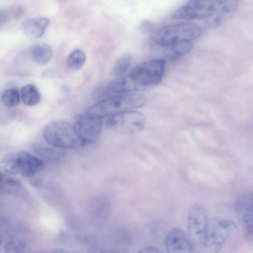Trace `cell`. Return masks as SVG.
I'll return each mask as SVG.
<instances>
[{
  "label": "cell",
  "mask_w": 253,
  "mask_h": 253,
  "mask_svg": "<svg viewBox=\"0 0 253 253\" xmlns=\"http://www.w3.org/2000/svg\"><path fill=\"white\" fill-rule=\"evenodd\" d=\"M146 96L142 93L132 92L111 96L89 107L85 113L91 116L105 118L143 106Z\"/></svg>",
  "instance_id": "1"
},
{
  "label": "cell",
  "mask_w": 253,
  "mask_h": 253,
  "mask_svg": "<svg viewBox=\"0 0 253 253\" xmlns=\"http://www.w3.org/2000/svg\"><path fill=\"white\" fill-rule=\"evenodd\" d=\"M201 34V29L197 24L182 23L169 25L152 32V41L157 45L164 46L182 42H192Z\"/></svg>",
  "instance_id": "2"
},
{
  "label": "cell",
  "mask_w": 253,
  "mask_h": 253,
  "mask_svg": "<svg viewBox=\"0 0 253 253\" xmlns=\"http://www.w3.org/2000/svg\"><path fill=\"white\" fill-rule=\"evenodd\" d=\"M209 226L208 213L205 207L200 204L193 205L188 211L187 236L196 253H200L204 247Z\"/></svg>",
  "instance_id": "3"
},
{
  "label": "cell",
  "mask_w": 253,
  "mask_h": 253,
  "mask_svg": "<svg viewBox=\"0 0 253 253\" xmlns=\"http://www.w3.org/2000/svg\"><path fill=\"white\" fill-rule=\"evenodd\" d=\"M46 142L56 148L75 149L83 146L73 125L63 121L47 124L43 130Z\"/></svg>",
  "instance_id": "4"
},
{
  "label": "cell",
  "mask_w": 253,
  "mask_h": 253,
  "mask_svg": "<svg viewBox=\"0 0 253 253\" xmlns=\"http://www.w3.org/2000/svg\"><path fill=\"white\" fill-rule=\"evenodd\" d=\"M165 65L166 61L163 59L150 60L136 66L129 75L142 89L160 83L164 74Z\"/></svg>",
  "instance_id": "5"
},
{
  "label": "cell",
  "mask_w": 253,
  "mask_h": 253,
  "mask_svg": "<svg viewBox=\"0 0 253 253\" xmlns=\"http://www.w3.org/2000/svg\"><path fill=\"white\" fill-rule=\"evenodd\" d=\"M106 118L107 127L123 134H133L141 131L146 123L145 116L141 113L131 110Z\"/></svg>",
  "instance_id": "6"
},
{
  "label": "cell",
  "mask_w": 253,
  "mask_h": 253,
  "mask_svg": "<svg viewBox=\"0 0 253 253\" xmlns=\"http://www.w3.org/2000/svg\"><path fill=\"white\" fill-rule=\"evenodd\" d=\"M236 229V223L232 220L222 219L215 221L209 226L207 239L200 253H219Z\"/></svg>",
  "instance_id": "7"
},
{
  "label": "cell",
  "mask_w": 253,
  "mask_h": 253,
  "mask_svg": "<svg viewBox=\"0 0 253 253\" xmlns=\"http://www.w3.org/2000/svg\"><path fill=\"white\" fill-rule=\"evenodd\" d=\"M218 0L189 1L172 13L174 19H195L210 17L217 14Z\"/></svg>",
  "instance_id": "8"
},
{
  "label": "cell",
  "mask_w": 253,
  "mask_h": 253,
  "mask_svg": "<svg viewBox=\"0 0 253 253\" xmlns=\"http://www.w3.org/2000/svg\"><path fill=\"white\" fill-rule=\"evenodd\" d=\"M104 119L91 116L85 112L75 117L73 126L83 146L92 143L98 139Z\"/></svg>",
  "instance_id": "9"
},
{
  "label": "cell",
  "mask_w": 253,
  "mask_h": 253,
  "mask_svg": "<svg viewBox=\"0 0 253 253\" xmlns=\"http://www.w3.org/2000/svg\"><path fill=\"white\" fill-rule=\"evenodd\" d=\"M17 173L26 177H32L43 169L44 162L41 158L27 152L21 151L14 157Z\"/></svg>",
  "instance_id": "10"
},
{
  "label": "cell",
  "mask_w": 253,
  "mask_h": 253,
  "mask_svg": "<svg viewBox=\"0 0 253 253\" xmlns=\"http://www.w3.org/2000/svg\"><path fill=\"white\" fill-rule=\"evenodd\" d=\"M165 247L167 253H193L194 251L185 233L177 227L168 233Z\"/></svg>",
  "instance_id": "11"
},
{
  "label": "cell",
  "mask_w": 253,
  "mask_h": 253,
  "mask_svg": "<svg viewBox=\"0 0 253 253\" xmlns=\"http://www.w3.org/2000/svg\"><path fill=\"white\" fill-rule=\"evenodd\" d=\"M235 210L239 222L246 230L248 236L253 233V196L245 195L237 201Z\"/></svg>",
  "instance_id": "12"
},
{
  "label": "cell",
  "mask_w": 253,
  "mask_h": 253,
  "mask_svg": "<svg viewBox=\"0 0 253 253\" xmlns=\"http://www.w3.org/2000/svg\"><path fill=\"white\" fill-rule=\"evenodd\" d=\"M106 90L110 97L115 94L132 93L141 89L132 80L129 75H124L111 81L105 85Z\"/></svg>",
  "instance_id": "13"
},
{
  "label": "cell",
  "mask_w": 253,
  "mask_h": 253,
  "mask_svg": "<svg viewBox=\"0 0 253 253\" xmlns=\"http://www.w3.org/2000/svg\"><path fill=\"white\" fill-rule=\"evenodd\" d=\"M160 46L162 57L160 59L166 61L177 59L189 53L193 48L192 42H182L167 45Z\"/></svg>",
  "instance_id": "14"
},
{
  "label": "cell",
  "mask_w": 253,
  "mask_h": 253,
  "mask_svg": "<svg viewBox=\"0 0 253 253\" xmlns=\"http://www.w3.org/2000/svg\"><path fill=\"white\" fill-rule=\"evenodd\" d=\"M111 209V203L108 198L101 197L94 200L90 208V214L94 223L103 225L109 216Z\"/></svg>",
  "instance_id": "15"
},
{
  "label": "cell",
  "mask_w": 253,
  "mask_h": 253,
  "mask_svg": "<svg viewBox=\"0 0 253 253\" xmlns=\"http://www.w3.org/2000/svg\"><path fill=\"white\" fill-rule=\"evenodd\" d=\"M50 20L45 17H35L28 20L25 24V35L32 39H39L42 36Z\"/></svg>",
  "instance_id": "16"
},
{
  "label": "cell",
  "mask_w": 253,
  "mask_h": 253,
  "mask_svg": "<svg viewBox=\"0 0 253 253\" xmlns=\"http://www.w3.org/2000/svg\"><path fill=\"white\" fill-rule=\"evenodd\" d=\"M29 52L33 60L42 65L48 63L52 55V50L51 47L43 43L32 45L30 47Z\"/></svg>",
  "instance_id": "17"
},
{
  "label": "cell",
  "mask_w": 253,
  "mask_h": 253,
  "mask_svg": "<svg viewBox=\"0 0 253 253\" xmlns=\"http://www.w3.org/2000/svg\"><path fill=\"white\" fill-rule=\"evenodd\" d=\"M22 100L24 104L33 106L40 101L41 95L36 86L32 84L24 85L21 91Z\"/></svg>",
  "instance_id": "18"
},
{
  "label": "cell",
  "mask_w": 253,
  "mask_h": 253,
  "mask_svg": "<svg viewBox=\"0 0 253 253\" xmlns=\"http://www.w3.org/2000/svg\"><path fill=\"white\" fill-rule=\"evenodd\" d=\"M132 63L131 55L126 52L121 55L114 63L112 70V75L115 77L124 76L130 68Z\"/></svg>",
  "instance_id": "19"
},
{
  "label": "cell",
  "mask_w": 253,
  "mask_h": 253,
  "mask_svg": "<svg viewBox=\"0 0 253 253\" xmlns=\"http://www.w3.org/2000/svg\"><path fill=\"white\" fill-rule=\"evenodd\" d=\"M86 60L84 52L79 49L73 50L66 58V64L72 70H78L84 64Z\"/></svg>",
  "instance_id": "20"
},
{
  "label": "cell",
  "mask_w": 253,
  "mask_h": 253,
  "mask_svg": "<svg viewBox=\"0 0 253 253\" xmlns=\"http://www.w3.org/2000/svg\"><path fill=\"white\" fill-rule=\"evenodd\" d=\"M59 149H60L56 148L51 145L49 146L40 145L35 147V151L37 155L42 158V160L43 159L50 162L57 159L60 156L61 151Z\"/></svg>",
  "instance_id": "21"
},
{
  "label": "cell",
  "mask_w": 253,
  "mask_h": 253,
  "mask_svg": "<svg viewBox=\"0 0 253 253\" xmlns=\"http://www.w3.org/2000/svg\"><path fill=\"white\" fill-rule=\"evenodd\" d=\"M1 101L7 108H13L17 106L20 101V95L16 88H10L5 89L2 93Z\"/></svg>",
  "instance_id": "22"
},
{
  "label": "cell",
  "mask_w": 253,
  "mask_h": 253,
  "mask_svg": "<svg viewBox=\"0 0 253 253\" xmlns=\"http://www.w3.org/2000/svg\"><path fill=\"white\" fill-rule=\"evenodd\" d=\"M22 184L20 181L9 174L3 175L0 183V190L8 193L16 192L21 189Z\"/></svg>",
  "instance_id": "23"
},
{
  "label": "cell",
  "mask_w": 253,
  "mask_h": 253,
  "mask_svg": "<svg viewBox=\"0 0 253 253\" xmlns=\"http://www.w3.org/2000/svg\"><path fill=\"white\" fill-rule=\"evenodd\" d=\"M27 246L25 243L20 239H10L7 241L4 246L5 253H25Z\"/></svg>",
  "instance_id": "24"
},
{
  "label": "cell",
  "mask_w": 253,
  "mask_h": 253,
  "mask_svg": "<svg viewBox=\"0 0 253 253\" xmlns=\"http://www.w3.org/2000/svg\"><path fill=\"white\" fill-rule=\"evenodd\" d=\"M137 253H163L160 249L154 247H149L140 250Z\"/></svg>",
  "instance_id": "25"
},
{
  "label": "cell",
  "mask_w": 253,
  "mask_h": 253,
  "mask_svg": "<svg viewBox=\"0 0 253 253\" xmlns=\"http://www.w3.org/2000/svg\"><path fill=\"white\" fill-rule=\"evenodd\" d=\"M152 24L150 21L148 20L143 21L141 24V28L144 31H148L151 29Z\"/></svg>",
  "instance_id": "26"
},
{
  "label": "cell",
  "mask_w": 253,
  "mask_h": 253,
  "mask_svg": "<svg viewBox=\"0 0 253 253\" xmlns=\"http://www.w3.org/2000/svg\"><path fill=\"white\" fill-rule=\"evenodd\" d=\"M51 253H70L67 250L61 249V248H57L53 250Z\"/></svg>",
  "instance_id": "27"
},
{
  "label": "cell",
  "mask_w": 253,
  "mask_h": 253,
  "mask_svg": "<svg viewBox=\"0 0 253 253\" xmlns=\"http://www.w3.org/2000/svg\"><path fill=\"white\" fill-rule=\"evenodd\" d=\"M99 253H120L118 251L113 249L104 250L101 251Z\"/></svg>",
  "instance_id": "28"
},
{
  "label": "cell",
  "mask_w": 253,
  "mask_h": 253,
  "mask_svg": "<svg viewBox=\"0 0 253 253\" xmlns=\"http://www.w3.org/2000/svg\"><path fill=\"white\" fill-rule=\"evenodd\" d=\"M33 253H47L43 251H38L34 252Z\"/></svg>",
  "instance_id": "29"
},
{
  "label": "cell",
  "mask_w": 253,
  "mask_h": 253,
  "mask_svg": "<svg viewBox=\"0 0 253 253\" xmlns=\"http://www.w3.org/2000/svg\"><path fill=\"white\" fill-rule=\"evenodd\" d=\"M2 176H3V174L0 172V183L1 182Z\"/></svg>",
  "instance_id": "30"
},
{
  "label": "cell",
  "mask_w": 253,
  "mask_h": 253,
  "mask_svg": "<svg viewBox=\"0 0 253 253\" xmlns=\"http://www.w3.org/2000/svg\"><path fill=\"white\" fill-rule=\"evenodd\" d=\"M1 237H0V245H1Z\"/></svg>",
  "instance_id": "31"
}]
</instances>
